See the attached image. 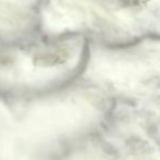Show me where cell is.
Segmentation results:
<instances>
[{"mask_svg":"<svg viewBox=\"0 0 160 160\" xmlns=\"http://www.w3.org/2000/svg\"><path fill=\"white\" fill-rule=\"evenodd\" d=\"M150 0H120V2L125 7H131V8H142L145 7Z\"/></svg>","mask_w":160,"mask_h":160,"instance_id":"1","label":"cell"}]
</instances>
